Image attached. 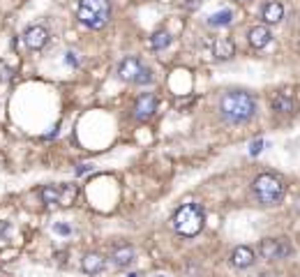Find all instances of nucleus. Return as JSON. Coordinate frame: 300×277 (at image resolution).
Returning a JSON list of instances; mask_svg holds the SVG:
<instances>
[{
    "label": "nucleus",
    "instance_id": "9b49d317",
    "mask_svg": "<svg viewBox=\"0 0 300 277\" xmlns=\"http://www.w3.org/2000/svg\"><path fill=\"white\" fill-rule=\"evenodd\" d=\"M104 256L102 254H97V252H88L86 256H83V261H81V268H83V272L86 275H97V272H102L104 270Z\"/></svg>",
    "mask_w": 300,
    "mask_h": 277
},
{
    "label": "nucleus",
    "instance_id": "f257e3e1",
    "mask_svg": "<svg viewBox=\"0 0 300 277\" xmlns=\"http://www.w3.org/2000/svg\"><path fill=\"white\" fill-rule=\"evenodd\" d=\"M219 111L224 115V120L238 125V123H247L254 118L256 113V100H254L249 92L243 90H231L226 92L219 100Z\"/></svg>",
    "mask_w": 300,
    "mask_h": 277
},
{
    "label": "nucleus",
    "instance_id": "5701e85b",
    "mask_svg": "<svg viewBox=\"0 0 300 277\" xmlns=\"http://www.w3.org/2000/svg\"><path fill=\"white\" fill-rule=\"evenodd\" d=\"M53 229H55V233H60V235H69V231H72L67 224H55Z\"/></svg>",
    "mask_w": 300,
    "mask_h": 277
},
{
    "label": "nucleus",
    "instance_id": "6ab92c4d",
    "mask_svg": "<svg viewBox=\"0 0 300 277\" xmlns=\"http://www.w3.org/2000/svg\"><path fill=\"white\" fill-rule=\"evenodd\" d=\"M169 44H171V35H169L166 30H157V32H152V37H150V49L162 51V49H166Z\"/></svg>",
    "mask_w": 300,
    "mask_h": 277
},
{
    "label": "nucleus",
    "instance_id": "20e7f679",
    "mask_svg": "<svg viewBox=\"0 0 300 277\" xmlns=\"http://www.w3.org/2000/svg\"><path fill=\"white\" fill-rule=\"evenodd\" d=\"M252 189L261 206H277L284 199V180L275 173L256 175L252 183Z\"/></svg>",
    "mask_w": 300,
    "mask_h": 277
},
{
    "label": "nucleus",
    "instance_id": "39448f33",
    "mask_svg": "<svg viewBox=\"0 0 300 277\" xmlns=\"http://www.w3.org/2000/svg\"><path fill=\"white\" fill-rule=\"evenodd\" d=\"M258 254H261L266 261H277V259H284L291 254V245L284 238H266L258 245Z\"/></svg>",
    "mask_w": 300,
    "mask_h": 277
},
{
    "label": "nucleus",
    "instance_id": "412c9836",
    "mask_svg": "<svg viewBox=\"0 0 300 277\" xmlns=\"http://www.w3.org/2000/svg\"><path fill=\"white\" fill-rule=\"evenodd\" d=\"M263 146H266V141H263V138H256V141H252V143H249V155L256 157L258 152L263 150Z\"/></svg>",
    "mask_w": 300,
    "mask_h": 277
},
{
    "label": "nucleus",
    "instance_id": "423d86ee",
    "mask_svg": "<svg viewBox=\"0 0 300 277\" xmlns=\"http://www.w3.org/2000/svg\"><path fill=\"white\" fill-rule=\"evenodd\" d=\"M23 42H26L28 49L39 51V49H44L46 42H49V30H46L44 26H30L23 32Z\"/></svg>",
    "mask_w": 300,
    "mask_h": 277
},
{
    "label": "nucleus",
    "instance_id": "f8f14e48",
    "mask_svg": "<svg viewBox=\"0 0 300 277\" xmlns=\"http://www.w3.org/2000/svg\"><path fill=\"white\" fill-rule=\"evenodd\" d=\"M111 261H113V266H118V268L129 266V263L134 261V247L132 245H118V247L111 252Z\"/></svg>",
    "mask_w": 300,
    "mask_h": 277
},
{
    "label": "nucleus",
    "instance_id": "b1692460",
    "mask_svg": "<svg viewBox=\"0 0 300 277\" xmlns=\"http://www.w3.org/2000/svg\"><path fill=\"white\" fill-rule=\"evenodd\" d=\"M198 5H201V0H187V3H185V7H187V9H198Z\"/></svg>",
    "mask_w": 300,
    "mask_h": 277
},
{
    "label": "nucleus",
    "instance_id": "4be33fe9",
    "mask_svg": "<svg viewBox=\"0 0 300 277\" xmlns=\"http://www.w3.org/2000/svg\"><path fill=\"white\" fill-rule=\"evenodd\" d=\"M65 63L76 67V65H78V53H74V51H67V53H65Z\"/></svg>",
    "mask_w": 300,
    "mask_h": 277
},
{
    "label": "nucleus",
    "instance_id": "4468645a",
    "mask_svg": "<svg viewBox=\"0 0 300 277\" xmlns=\"http://www.w3.org/2000/svg\"><path fill=\"white\" fill-rule=\"evenodd\" d=\"M272 109L279 111V113H289V111H293V100H291V95L286 90L277 92V95H272Z\"/></svg>",
    "mask_w": 300,
    "mask_h": 277
},
{
    "label": "nucleus",
    "instance_id": "7ed1b4c3",
    "mask_svg": "<svg viewBox=\"0 0 300 277\" xmlns=\"http://www.w3.org/2000/svg\"><path fill=\"white\" fill-rule=\"evenodd\" d=\"M76 18L90 30H102L111 18V3L109 0H81Z\"/></svg>",
    "mask_w": 300,
    "mask_h": 277
},
{
    "label": "nucleus",
    "instance_id": "393cba45",
    "mask_svg": "<svg viewBox=\"0 0 300 277\" xmlns=\"http://www.w3.org/2000/svg\"><path fill=\"white\" fill-rule=\"evenodd\" d=\"M90 169H92L90 164H81V166L76 169V173H86V171H90Z\"/></svg>",
    "mask_w": 300,
    "mask_h": 277
},
{
    "label": "nucleus",
    "instance_id": "0eeeda50",
    "mask_svg": "<svg viewBox=\"0 0 300 277\" xmlns=\"http://www.w3.org/2000/svg\"><path fill=\"white\" fill-rule=\"evenodd\" d=\"M157 109V100L150 92H143L136 102H134V118L136 120H148Z\"/></svg>",
    "mask_w": 300,
    "mask_h": 277
},
{
    "label": "nucleus",
    "instance_id": "aec40b11",
    "mask_svg": "<svg viewBox=\"0 0 300 277\" xmlns=\"http://www.w3.org/2000/svg\"><path fill=\"white\" fill-rule=\"evenodd\" d=\"M152 81V72L148 67H143L141 72H138V76H136V81L134 83H138V86H146V83H150Z\"/></svg>",
    "mask_w": 300,
    "mask_h": 277
},
{
    "label": "nucleus",
    "instance_id": "9d476101",
    "mask_svg": "<svg viewBox=\"0 0 300 277\" xmlns=\"http://www.w3.org/2000/svg\"><path fill=\"white\" fill-rule=\"evenodd\" d=\"M143 69V65H141V60L138 58H134V55H129V58H125L123 63H120V67H118V76L123 78V81H136V76H138V72Z\"/></svg>",
    "mask_w": 300,
    "mask_h": 277
},
{
    "label": "nucleus",
    "instance_id": "ddd939ff",
    "mask_svg": "<svg viewBox=\"0 0 300 277\" xmlns=\"http://www.w3.org/2000/svg\"><path fill=\"white\" fill-rule=\"evenodd\" d=\"M261 16H263L266 23H279L282 18H284V5L282 3H266L263 5Z\"/></svg>",
    "mask_w": 300,
    "mask_h": 277
},
{
    "label": "nucleus",
    "instance_id": "a878e982",
    "mask_svg": "<svg viewBox=\"0 0 300 277\" xmlns=\"http://www.w3.org/2000/svg\"><path fill=\"white\" fill-rule=\"evenodd\" d=\"M258 277H279V275H277V272H272V270H268V272H261Z\"/></svg>",
    "mask_w": 300,
    "mask_h": 277
},
{
    "label": "nucleus",
    "instance_id": "dca6fc26",
    "mask_svg": "<svg viewBox=\"0 0 300 277\" xmlns=\"http://www.w3.org/2000/svg\"><path fill=\"white\" fill-rule=\"evenodd\" d=\"M76 194H78V189H76V185H69V183H65V185H60V206L63 208H67V206H72L74 203V199H76Z\"/></svg>",
    "mask_w": 300,
    "mask_h": 277
},
{
    "label": "nucleus",
    "instance_id": "2eb2a0df",
    "mask_svg": "<svg viewBox=\"0 0 300 277\" xmlns=\"http://www.w3.org/2000/svg\"><path fill=\"white\" fill-rule=\"evenodd\" d=\"M235 55V46L231 39H217L215 42V58L217 60H231Z\"/></svg>",
    "mask_w": 300,
    "mask_h": 277
},
{
    "label": "nucleus",
    "instance_id": "f03ea898",
    "mask_svg": "<svg viewBox=\"0 0 300 277\" xmlns=\"http://www.w3.org/2000/svg\"><path fill=\"white\" fill-rule=\"evenodd\" d=\"M171 222H173L175 233L185 235V238H192V235L201 233L203 222H206V212H203V208L198 203H185V206H180L175 210Z\"/></svg>",
    "mask_w": 300,
    "mask_h": 277
},
{
    "label": "nucleus",
    "instance_id": "f3484780",
    "mask_svg": "<svg viewBox=\"0 0 300 277\" xmlns=\"http://www.w3.org/2000/svg\"><path fill=\"white\" fill-rule=\"evenodd\" d=\"M39 196L44 203H49V206H53V203L60 201V185H44V187L39 189Z\"/></svg>",
    "mask_w": 300,
    "mask_h": 277
},
{
    "label": "nucleus",
    "instance_id": "6e6552de",
    "mask_svg": "<svg viewBox=\"0 0 300 277\" xmlns=\"http://www.w3.org/2000/svg\"><path fill=\"white\" fill-rule=\"evenodd\" d=\"M254 261H256V256H254V249L247 247V245H238V247L231 252V263H233L235 268H249L254 266Z\"/></svg>",
    "mask_w": 300,
    "mask_h": 277
},
{
    "label": "nucleus",
    "instance_id": "a211bd4d",
    "mask_svg": "<svg viewBox=\"0 0 300 277\" xmlns=\"http://www.w3.org/2000/svg\"><path fill=\"white\" fill-rule=\"evenodd\" d=\"M231 21H233V12H231V9H222V12H215L208 18V26L219 28V26H229Z\"/></svg>",
    "mask_w": 300,
    "mask_h": 277
},
{
    "label": "nucleus",
    "instance_id": "bb28decb",
    "mask_svg": "<svg viewBox=\"0 0 300 277\" xmlns=\"http://www.w3.org/2000/svg\"><path fill=\"white\" fill-rule=\"evenodd\" d=\"M125 277H138V275H136V272H129V275H125Z\"/></svg>",
    "mask_w": 300,
    "mask_h": 277
},
{
    "label": "nucleus",
    "instance_id": "cd10ccee",
    "mask_svg": "<svg viewBox=\"0 0 300 277\" xmlns=\"http://www.w3.org/2000/svg\"><path fill=\"white\" fill-rule=\"evenodd\" d=\"M155 277H164V275H155Z\"/></svg>",
    "mask_w": 300,
    "mask_h": 277
},
{
    "label": "nucleus",
    "instance_id": "1a4fd4ad",
    "mask_svg": "<svg viewBox=\"0 0 300 277\" xmlns=\"http://www.w3.org/2000/svg\"><path fill=\"white\" fill-rule=\"evenodd\" d=\"M270 39H272V32H270L268 26H254V28H249V32H247V42H249V46H254V49L268 46Z\"/></svg>",
    "mask_w": 300,
    "mask_h": 277
}]
</instances>
